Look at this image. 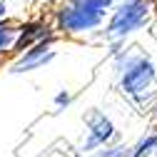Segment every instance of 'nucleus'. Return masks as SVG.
Returning <instances> with one entry per match:
<instances>
[{
	"instance_id": "6e6552de",
	"label": "nucleus",
	"mask_w": 157,
	"mask_h": 157,
	"mask_svg": "<svg viewBox=\"0 0 157 157\" xmlns=\"http://www.w3.org/2000/svg\"><path fill=\"white\" fill-rule=\"evenodd\" d=\"M15 43H17L15 20H0V65L15 55Z\"/></svg>"
},
{
	"instance_id": "9b49d317",
	"label": "nucleus",
	"mask_w": 157,
	"mask_h": 157,
	"mask_svg": "<svg viewBox=\"0 0 157 157\" xmlns=\"http://www.w3.org/2000/svg\"><path fill=\"white\" fill-rule=\"evenodd\" d=\"M75 92L72 90H67V87H63V90H57L55 95H52V107L57 110V112H63V110H67L72 102H75Z\"/></svg>"
},
{
	"instance_id": "f257e3e1",
	"label": "nucleus",
	"mask_w": 157,
	"mask_h": 157,
	"mask_svg": "<svg viewBox=\"0 0 157 157\" xmlns=\"http://www.w3.org/2000/svg\"><path fill=\"white\" fill-rule=\"evenodd\" d=\"M115 90L140 112L157 110V63L140 45L127 43L120 52L110 55Z\"/></svg>"
},
{
	"instance_id": "39448f33",
	"label": "nucleus",
	"mask_w": 157,
	"mask_h": 157,
	"mask_svg": "<svg viewBox=\"0 0 157 157\" xmlns=\"http://www.w3.org/2000/svg\"><path fill=\"white\" fill-rule=\"evenodd\" d=\"M57 43H60V37H50L45 43H37V45L20 50L5 63V72L8 75H28V72L45 70L48 65H52L57 60V52H60Z\"/></svg>"
},
{
	"instance_id": "2eb2a0df",
	"label": "nucleus",
	"mask_w": 157,
	"mask_h": 157,
	"mask_svg": "<svg viewBox=\"0 0 157 157\" xmlns=\"http://www.w3.org/2000/svg\"><path fill=\"white\" fill-rule=\"evenodd\" d=\"M155 120H157V110H155Z\"/></svg>"
},
{
	"instance_id": "ddd939ff",
	"label": "nucleus",
	"mask_w": 157,
	"mask_h": 157,
	"mask_svg": "<svg viewBox=\"0 0 157 157\" xmlns=\"http://www.w3.org/2000/svg\"><path fill=\"white\" fill-rule=\"evenodd\" d=\"M52 3H55V0H28V5H48V8Z\"/></svg>"
},
{
	"instance_id": "423d86ee",
	"label": "nucleus",
	"mask_w": 157,
	"mask_h": 157,
	"mask_svg": "<svg viewBox=\"0 0 157 157\" xmlns=\"http://www.w3.org/2000/svg\"><path fill=\"white\" fill-rule=\"evenodd\" d=\"M17 25V43H15V55L30 48V45H37V43H45L50 37H57L55 30H52V23L48 13H33V15H25V17H17L15 20Z\"/></svg>"
},
{
	"instance_id": "20e7f679",
	"label": "nucleus",
	"mask_w": 157,
	"mask_h": 157,
	"mask_svg": "<svg viewBox=\"0 0 157 157\" xmlns=\"http://www.w3.org/2000/svg\"><path fill=\"white\" fill-rule=\"evenodd\" d=\"M82 122H85V130H82L80 142L75 145V157H87L95 150L122 140L120 130H117V122L112 120V115L100 110V107H90L85 112V117H82Z\"/></svg>"
},
{
	"instance_id": "f03ea898",
	"label": "nucleus",
	"mask_w": 157,
	"mask_h": 157,
	"mask_svg": "<svg viewBox=\"0 0 157 157\" xmlns=\"http://www.w3.org/2000/svg\"><path fill=\"white\" fill-rule=\"evenodd\" d=\"M157 20V0H117L107 13L105 25L97 40L110 43H130L135 35L150 30Z\"/></svg>"
},
{
	"instance_id": "0eeeda50",
	"label": "nucleus",
	"mask_w": 157,
	"mask_h": 157,
	"mask_svg": "<svg viewBox=\"0 0 157 157\" xmlns=\"http://www.w3.org/2000/svg\"><path fill=\"white\" fill-rule=\"evenodd\" d=\"M127 157H157V120L142 135H137V140L130 142Z\"/></svg>"
},
{
	"instance_id": "4468645a",
	"label": "nucleus",
	"mask_w": 157,
	"mask_h": 157,
	"mask_svg": "<svg viewBox=\"0 0 157 157\" xmlns=\"http://www.w3.org/2000/svg\"><path fill=\"white\" fill-rule=\"evenodd\" d=\"M5 3H23V5H25L28 0H5Z\"/></svg>"
},
{
	"instance_id": "7ed1b4c3",
	"label": "nucleus",
	"mask_w": 157,
	"mask_h": 157,
	"mask_svg": "<svg viewBox=\"0 0 157 157\" xmlns=\"http://www.w3.org/2000/svg\"><path fill=\"white\" fill-rule=\"evenodd\" d=\"M48 17L60 40H97L107 15L72 5L67 0H55L48 8Z\"/></svg>"
},
{
	"instance_id": "1a4fd4ad",
	"label": "nucleus",
	"mask_w": 157,
	"mask_h": 157,
	"mask_svg": "<svg viewBox=\"0 0 157 157\" xmlns=\"http://www.w3.org/2000/svg\"><path fill=\"white\" fill-rule=\"evenodd\" d=\"M127 155H130V142L117 140V142H112V145H105V147H100V150H95V152L87 155V157H127Z\"/></svg>"
},
{
	"instance_id": "9d476101",
	"label": "nucleus",
	"mask_w": 157,
	"mask_h": 157,
	"mask_svg": "<svg viewBox=\"0 0 157 157\" xmlns=\"http://www.w3.org/2000/svg\"><path fill=\"white\" fill-rule=\"evenodd\" d=\"M67 3L80 5V8H87V10L100 13V15H107V13L115 8V3H117V0H67Z\"/></svg>"
},
{
	"instance_id": "f8f14e48",
	"label": "nucleus",
	"mask_w": 157,
	"mask_h": 157,
	"mask_svg": "<svg viewBox=\"0 0 157 157\" xmlns=\"http://www.w3.org/2000/svg\"><path fill=\"white\" fill-rule=\"evenodd\" d=\"M0 20H17V17L13 15L10 3H5V0H0Z\"/></svg>"
}]
</instances>
